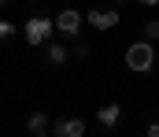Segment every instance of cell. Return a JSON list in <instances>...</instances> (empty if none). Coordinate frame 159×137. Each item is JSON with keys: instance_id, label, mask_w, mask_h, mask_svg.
Segmentation results:
<instances>
[{"instance_id": "4", "label": "cell", "mask_w": 159, "mask_h": 137, "mask_svg": "<svg viewBox=\"0 0 159 137\" xmlns=\"http://www.w3.org/2000/svg\"><path fill=\"white\" fill-rule=\"evenodd\" d=\"M85 19H89L93 30H115V26H119V11H115V7H93Z\"/></svg>"}, {"instance_id": "1", "label": "cell", "mask_w": 159, "mask_h": 137, "mask_svg": "<svg viewBox=\"0 0 159 137\" xmlns=\"http://www.w3.org/2000/svg\"><path fill=\"white\" fill-rule=\"evenodd\" d=\"M52 34H56V22L52 19H44V15H34V19H26V26H22V37H26V45H48L52 41Z\"/></svg>"}, {"instance_id": "2", "label": "cell", "mask_w": 159, "mask_h": 137, "mask_svg": "<svg viewBox=\"0 0 159 137\" xmlns=\"http://www.w3.org/2000/svg\"><path fill=\"white\" fill-rule=\"evenodd\" d=\"M152 63H156V48L148 45V41H137V45L126 48V67L129 71L144 74V71H152Z\"/></svg>"}, {"instance_id": "7", "label": "cell", "mask_w": 159, "mask_h": 137, "mask_svg": "<svg viewBox=\"0 0 159 137\" xmlns=\"http://www.w3.org/2000/svg\"><path fill=\"white\" fill-rule=\"evenodd\" d=\"M96 119H100V126H107V130H111V126L122 119V107H119V104H104V107L96 111Z\"/></svg>"}, {"instance_id": "12", "label": "cell", "mask_w": 159, "mask_h": 137, "mask_svg": "<svg viewBox=\"0 0 159 137\" xmlns=\"http://www.w3.org/2000/svg\"><path fill=\"white\" fill-rule=\"evenodd\" d=\"M148 137H159V122H148Z\"/></svg>"}, {"instance_id": "11", "label": "cell", "mask_w": 159, "mask_h": 137, "mask_svg": "<svg viewBox=\"0 0 159 137\" xmlns=\"http://www.w3.org/2000/svg\"><path fill=\"white\" fill-rule=\"evenodd\" d=\"M74 56H78V59H85V56H89V45H85V41H78V45H74Z\"/></svg>"}, {"instance_id": "14", "label": "cell", "mask_w": 159, "mask_h": 137, "mask_svg": "<svg viewBox=\"0 0 159 137\" xmlns=\"http://www.w3.org/2000/svg\"><path fill=\"white\" fill-rule=\"evenodd\" d=\"M4 4H11V0H0V7H4Z\"/></svg>"}, {"instance_id": "15", "label": "cell", "mask_w": 159, "mask_h": 137, "mask_svg": "<svg viewBox=\"0 0 159 137\" xmlns=\"http://www.w3.org/2000/svg\"><path fill=\"white\" fill-rule=\"evenodd\" d=\"M115 4H126V0H115Z\"/></svg>"}, {"instance_id": "9", "label": "cell", "mask_w": 159, "mask_h": 137, "mask_svg": "<svg viewBox=\"0 0 159 137\" xmlns=\"http://www.w3.org/2000/svg\"><path fill=\"white\" fill-rule=\"evenodd\" d=\"M144 41H148V45L159 41V19H148V22H144Z\"/></svg>"}, {"instance_id": "13", "label": "cell", "mask_w": 159, "mask_h": 137, "mask_svg": "<svg viewBox=\"0 0 159 137\" xmlns=\"http://www.w3.org/2000/svg\"><path fill=\"white\" fill-rule=\"evenodd\" d=\"M141 4H144V7H159V0H141Z\"/></svg>"}, {"instance_id": "3", "label": "cell", "mask_w": 159, "mask_h": 137, "mask_svg": "<svg viewBox=\"0 0 159 137\" xmlns=\"http://www.w3.org/2000/svg\"><path fill=\"white\" fill-rule=\"evenodd\" d=\"M52 22H56V34H59V37H70V41H74V37L81 34V11H74V7L59 11Z\"/></svg>"}, {"instance_id": "10", "label": "cell", "mask_w": 159, "mask_h": 137, "mask_svg": "<svg viewBox=\"0 0 159 137\" xmlns=\"http://www.w3.org/2000/svg\"><path fill=\"white\" fill-rule=\"evenodd\" d=\"M11 34H15V26H11V22H7V19H0V41H7V37H11Z\"/></svg>"}, {"instance_id": "5", "label": "cell", "mask_w": 159, "mask_h": 137, "mask_svg": "<svg viewBox=\"0 0 159 137\" xmlns=\"http://www.w3.org/2000/svg\"><path fill=\"white\" fill-rule=\"evenodd\" d=\"M52 134L56 137H85V119H74V115L56 119V122H52Z\"/></svg>"}, {"instance_id": "6", "label": "cell", "mask_w": 159, "mask_h": 137, "mask_svg": "<svg viewBox=\"0 0 159 137\" xmlns=\"http://www.w3.org/2000/svg\"><path fill=\"white\" fill-rule=\"evenodd\" d=\"M48 130H52L48 115H41V111H34V115L26 119V134H30V137H48Z\"/></svg>"}, {"instance_id": "8", "label": "cell", "mask_w": 159, "mask_h": 137, "mask_svg": "<svg viewBox=\"0 0 159 137\" xmlns=\"http://www.w3.org/2000/svg\"><path fill=\"white\" fill-rule=\"evenodd\" d=\"M67 56H70V52H67L63 41H48V67H63Z\"/></svg>"}]
</instances>
